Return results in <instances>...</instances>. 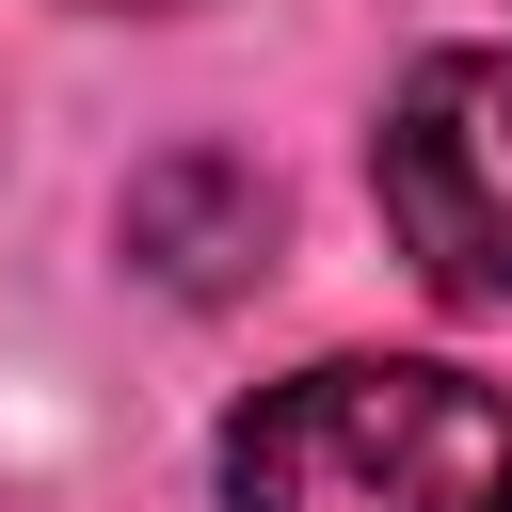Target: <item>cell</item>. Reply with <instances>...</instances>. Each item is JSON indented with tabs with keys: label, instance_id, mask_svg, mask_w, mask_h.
<instances>
[{
	"label": "cell",
	"instance_id": "obj_1",
	"mask_svg": "<svg viewBox=\"0 0 512 512\" xmlns=\"http://www.w3.org/2000/svg\"><path fill=\"white\" fill-rule=\"evenodd\" d=\"M224 512H512V384L448 352H320L224 416Z\"/></svg>",
	"mask_w": 512,
	"mask_h": 512
},
{
	"label": "cell",
	"instance_id": "obj_2",
	"mask_svg": "<svg viewBox=\"0 0 512 512\" xmlns=\"http://www.w3.org/2000/svg\"><path fill=\"white\" fill-rule=\"evenodd\" d=\"M368 192L432 304H512V48L400 64V96L368 128Z\"/></svg>",
	"mask_w": 512,
	"mask_h": 512
},
{
	"label": "cell",
	"instance_id": "obj_3",
	"mask_svg": "<svg viewBox=\"0 0 512 512\" xmlns=\"http://www.w3.org/2000/svg\"><path fill=\"white\" fill-rule=\"evenodd\" d=\"M96 16H176V0H96Z\"/></svg>",
	"mask_w": 512,
	"mask_h": 512
}]
</instances>
